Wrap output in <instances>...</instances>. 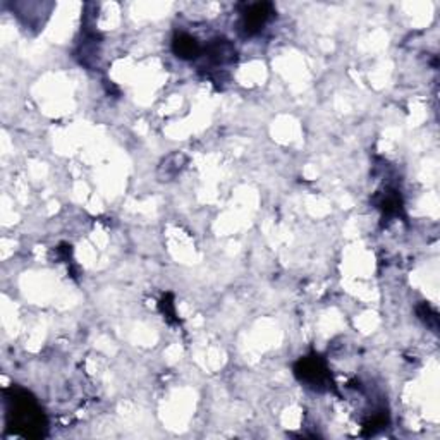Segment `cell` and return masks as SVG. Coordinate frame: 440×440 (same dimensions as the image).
Segmentation results:
<instances>
[{
	"instance_id": "cell-1",
	"label": "cell",
	"mask_w": 440,
	"mask_h": 440,
	"mask_svg": "<svg viewBox=\"0 0 440 440\" xmlns=\"http://www.w3.org/2000/svg\"><path fill=\"white\" fill-rule=\"evenodd\" d=\"M6 401L7 428L26 439H40L47 434V416L35 397L22 389H7Z\"/></svg>"
},
{
	"instance_id": "cell-2",
	"label": "cell",
	"mask_w": 440,
	"mask_h": 440,
	"mask_svg": "<svg viewBox=\"0 0 440 440\" xmlns=\"http://www.w3.org/2000/svg\"><path fill=\"white\" fill-rule=\"evenodd\" d=\"M294 375L301 383L318 392L329 389L330 371L322 356L310 355L298 360V363L294 364Z\"/></svg>"
},
{
	"instance_id": "cell-3",
	"label": "cell",
	"mask_w": 440,
	"mask_h": 440,
	"mask_svg": "<svg viewBox=\"0 0 440 440\" xmlns=\"http://www.w3.org/2000/svg\"><path fill=\"white\" fill-rule=\"evenodd\" d=\"M276 14V7L272 2H257L248 7L243 14V29L248 36H255L262 31Z\"/></svg>"
},
{
	"instance_id": "cell-4",
	"label": "cell",
	"mask_w": 440,
	"mask_h": 440,
	"mask_svg": "<svg viewBox=\"0 0 440 440\" xmlns=\"http://www.w3.org/2000/svg\"><path fill=\"white\" fill-rule=\"evenodd\" d=\"M172 52L179 59L193 60L201 54V47L194 36L187 35V33H179L172 40Z\"/></svg>"
},
{
	"instance_id": "cell-5",
	"label": "cell",
	"mask_w": 440,
	"mask_h": 440,
	"mask_svg": "<svg viewBox=\"0 0 440 440\" xmlns=\"http://www.w3.org/2000/svg\"><path fill=\"white\" fill-rule=\"evenodd\" d=\"M206 55L213 64H229L236 59V48L234 45L225 38L212 40L206 47Z\"/></svg>"
},
{
	"instance_id": "cell-6",
	"label": "cell",
	"mask_w": 440,
	"mask_h": 440,
	"mask_svg": "<svg viewBox=\"0 0 440 440\" xmlns=\"http://www.w3.org/2000/svg\"><path fill=\"white\" fill-rule=\"evenodd\" d=\"M378 208H381L383 212V215H387V217L399 215V212L402 208L401 194L394 190H387L385 193H382L381 201H378Z\"/></svg>"
},
{
	"instance_id": "cell-7",
	"label": "cell",
	"mask_w": 440,
	"mask_h": 440,
	"mask_svg": "<svg viewBox=\"0 0 440 440\" xmlns=\"http://www.w3.org/2000/svg\"><path fill=\"white\" fill-rule=\"evenodd\" d=\"M184 162H186V157L180 155V153H172L171 157H167V159L164 160V164L160 165V176L164 178L162 180L176 178L180 172V169L184 167Z\"/></svg>"
},
{
	"instance_id": "cell-8",
	"label": "cell",
	"mask_w": 440,
	"mask_h": 440,
	"mask_svg": "<svg viewBox=\"0 0 440 440\" xmlns=\"http://www.w3.org/2000/svg\"><path fill=\"white\" fill-rule=\"evenodd\" d=\"M416 313H418L420 320L425 323L427 327H430L434 332H437L439 330V317L437 313H435L434 308L430 306V304L427 303H421L418 304V308H416Z\"/></svg>"
},
{
	"instance_id": "cell-9",
	"label": "cell",
	"mask_w": 440,
	"mask_h": 440,
	"mask_svg": "<svg viewBox=\"0 0 440 440\" xmlns=\"http://www.w3.org/2000/svg\"><path fill=\"white\" fill-rule=\"evenodd\" d=\"M160 310L164 313V318L171 323H178V318H176V308H174V301H172L171 294H165L160 301Z\"/></svg>"
}]
</instances>
